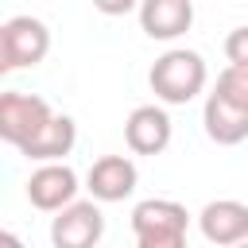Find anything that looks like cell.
<instances>
[{
    "mask_svg": "<svg viewBox=\"0 0 248 248\" xmlns=\"http://www.w3.org/2000/svg\"><path fill=\"white\" fill-rule=\"evenodd\" d=\"M190 229V213L182 202L147 198L132 209V236L140 248H182Z\"/></svg>",
    "mask_w": 248,
    "mask_h": 248,
    "instance_id": "7a4b0ae2",
    "label": "cell"
},
{
    "mask_svg": "<svg viewBox=\"0 0 248 248\" xmlns=\"http://www.w3.org/2000/svg\"><path fill=\"white\" fill-rule=\"evenodd\" d=\"M221 97L236 101L248 108V62H229L221 74H217V85H213Z\"/></svg>",
    "mask_w": 248,
    "mask_h": 248,
    "instance_id": "4fadbf2b",
    "label": "cell"
},
{
    "mask_svg": "<svg viewBox=\"0 0 248 248\" xmlns=\"http://www.w3.org/2000/svg\"><path fill=\"white\" fill-rule=\"evenodd\" d=\"M101 236H105V213H101L97 198H89V202L74 198L50 221V244L54 248H93V244H101Z\"/></svg>",
    "mask_w": 248,
    "mask_h": 248,
    "instance_id": "5b68a950",
    "label": "cell"
},
{
    "mask_svg": "<svg viewBox=\"0 0 248 248\" xmlns=\"http://www.w3.org/2000/svg\"><path fill=\"white\" fill-rule=\"evenodd\" d=\"M198 229L209 244L217 248H229V244H240L248 240V202H236V198H217L209 202L202 213H198Z\"/></svg>",
    "mask_w": 248,
    "mask_h": 248,
    "instance_id": "ba28073f",
    "label": "cell"
},
{
    "mask_svg": "<svg viewBox=\"0 0 248 248\" xmlns=\"http://www.w3.org/2000/svg\"><path fill=\"white\" fill-rule=\"evenodd\" d=\"M136 182H140V170H136V163L128 155H101V159H93V167L85 174V186L101 205L124 202L136 190Z\"/></svg>",
    "mask_w": 248,
    "mask_h": 248,
    "instance_id": "9c48e42d",
    "label": "cell"
},
{
    "mask_svg": "<svg viewBox=\"0 0 248 248\" xmlns=\"http://www.w3.org/2000/svg\"><path fill=\"white\" fill-rule=\"evenodd\" d=\"M78 198V170L62 159L54 163H39L27 174V202L43 213H58L62 205H70Z\"/></svg>",
    "mask_w": 248,
    "mask_h": 248,
    "instance_id": "8992f818",
    "label": "cell"
},
{
    "mask_svg": "<svg viewBox=\"0 0 248 248\" xmlns=\"http://www.w3.org/2000/svg\"><path fill=\"white\" fill-rule=\"evenodd\" d=\"M170 132H174V124H170L167 108H159V105H136L124 120V143L136 155H163L170 143Z\"/></svg>",
    "mask_w": 248,
    "mask_h": 248,
    "instance_id": "52a82bcc",
    "label": "cell"
},
{
    "mask_svg": "<svg viewBox=\"0 0 248 248\" xmlns=\"http://www.w3.org/2000/svg\"><path fill=\"white\" fill-rule=\"evenodd\" d=\"M151 93L163 101V105H190L205 81H209V70H205V58L198 50H186V46H170L167 54L155 58L151 74Z\"/></svg>",
    "mask_w": 248,
    "mask_h": 248,
    "instance_id": "6da1fadb",
    "label": "cell"
},
{
    "mask_svg": "<svg viewBox=\"0 0 248 248\" xmlns=\"http://www.w3.org/2000/svg\"><path fill=\"white\" fill-rule=\"evenodd\" d=\"M74 143H78V124H74L70 116L54 112L50 124H46L35 140H27V143L19 147V155H27L31 163H54V159H66V155L74 151Z\"/></svg>",
    "mask_w": 248,
    "mask_h": 248,
    "instance_id": "7c38bea8",
    "label": "cell"
},
{
    "mask_svg": "<svg viewBox=\"0 0 248 248\" xmlns=\"http://www.w3.org/2000/svg\"><path fill=\"white\" fill-rule=\"evenodd\" d=\"M50 116H54V108L35 93H19V89H4L0 93V140L12 143L16 151L27 140H35L50 124Z\"/></svg>",
    "mask_w": 248,
    "mask_h": 248,
    "instance_id": "277c9868",
    "label": "cell"
},
{
    "mask_svg": "<svg viewBox=\"0 0 248 248\" xmlns=\"http://www.w3.org/2000/svg\"><path fill=\"white\" fill-rule=\"evenodd\" d=\"M194 23V0H140V27L147 39L174 43Z\"/></svg>",
    "mask_w": 248,
    "mask_h": 248,
    "instance_id": "30bf717a",
    "label": "cell"
},
{
    "mask_svg": "<svg viewBox=\"0 0 248 248\" xmlns=\"http://www.w3.org/2000/svg\"><path fill=\"white\" fill-rule=\"evenodd\" d=\"M225 58L229 62H248V27H232L225 35Z\"/></svg>",
    "mask_w": 248,
    "mask_h": 248,
    "instance_id": "5bb4252c",
    "label": "cell"
},
{
    "mask_svg": "<svg viewBox=\"0 0 248 248\" xmlns=\"http://www.w3.org/2000/svg\"><path fill=\"white\" fill-rule=\"evenodd\" d=\"M93 8L101 16H128V12H140V0H93Z\"/></svg>",
    "mask_w": 248,
    "mask_h": 248,
    "instance_id": "9a60e30c",
    "label": "cell"
},
{
    "mask_svg": "<svg viewBox=\"0 0 248 248\" xmlns=\"http://www.w3.org/2000/svg\"><path fill=\"white\" fill-rule=\"evenodd\" d=\"M50 50V27L35 16H12L0 27V70H31Z\"/></svg>",
    "mask_w": 248,
    "mask_h": 248,
    "instance_id": "3957f363",
    "label": "cell"
},
{
    "mask_svg": "<svg viewBox=\"0 0 248 248\" xmlns=\"http://www.w3.org/2000/svg\"><path fill=\"white\" fill-rule=\"evenodd\" d=\"M202 124H205V136L221 147H236L248 140V108L221 97L217 89L205 97V108H202Z\"/></svg>",
    "mask_w": 248,
    "mask_h": 248,
    "instance_id": "8fae6325",
    "label": "cell"
}]
</instances>
